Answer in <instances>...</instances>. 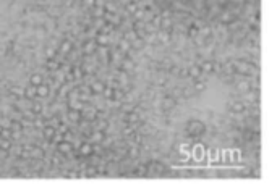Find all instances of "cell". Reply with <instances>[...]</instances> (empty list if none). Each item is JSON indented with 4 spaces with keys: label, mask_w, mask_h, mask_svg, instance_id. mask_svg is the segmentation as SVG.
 I'll return each mask as SVG.
<instances>
[]
</instances>
